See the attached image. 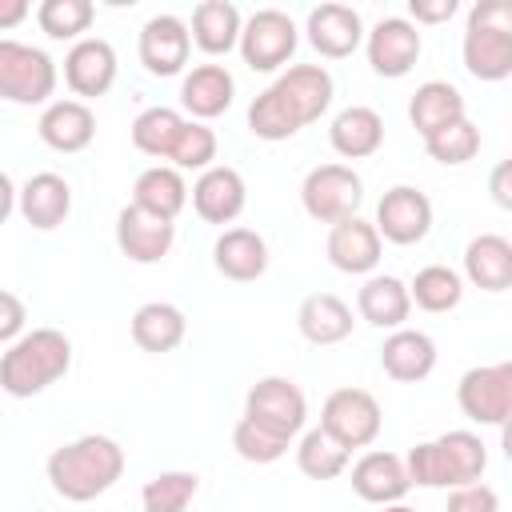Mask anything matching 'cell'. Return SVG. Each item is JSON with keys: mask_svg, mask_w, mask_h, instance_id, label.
I'll use <instances>...</instances> for the list:
<instances>
[{"mask_svg": "<svg viewBox=\"0 0 512 512\" xmlns=\"http://www.w3.org/2000/svg\"><path fill=\"white\" fill-rule=\"evenodd\" d=\"M120 476H124V448L100 432H88L48 456V480H52L56 496H64L72 504L104 496Z\"/></svg>", "mask_w": 512, "mask_h": 512, "instance_id": "cell-1", "label": "cell"}, {"mask_svg": "<svg viewBox=\"0 0 512 512\" xmlns=\"http://www.w3.org/2000/svg\"><path fill=\"white\" fill-rule=\"evenodd\" d=\"M72 368V340L60 328H32L8 344L0 356V388L16 400L40 396Z\"/></svg>", "mask_w": 512, "mask_h": 512, "instance_id": "cell-2", "label": "cell"}, {"mask_svg": "<svg viewBox=\"0 0 512 512\" xmlns=\"http://www.w3.org/2000/svg\"><path fill=\"white\" fill-rule=\"evenodd\" d=\"M484 468H488V448L468 428H452V432H444L436 440H424L404 456L408 484H420V488L476 484L484 476Z\"/></svg>", "mask_w": 512, "mask_h": 512, "instance_id": "cell-3", "label": "cell"}, {"mask_svg": "<svg viewBox=\"0 0 512 512\" xmlns=\"http://www.w3.org/2000/svg\"><path fill=\"white\" fill-rule=\"evenodd\" d=\"M464 68L476 80L512 76V4L508 0H480L468 8Z\"/></svg>", "mask_w": 512, "mask_h": 512, "instance_id": "cell-4", "label": "cell"}, {"mask_svg": "<svg viewBox=\"0 0 512 512\" xmlns=\"http://www.w3.org/2000/svg\"><path fill=\"white\" fill-rule=\"evenodd\" d=\"M56 60L24 40L0 36V100L8 104H48L56 92Z\"/></svg>", "mask_w": 512, "mask_h": 512, "instance_id": "cell-5", "label": "cell"}, {"mask_svg": "<svg viewBox=\"0 0 512 512\" xmlns=\"http://www.w3.org/2000/svg\"><path fill=\"white\" fill-rule=\"evenodd\" d=\"M296 44H300V28L280 8H256L244 20L240 40H236V48H240V56H244V64L252 72H276V68H284L292 60Z\"/></svg>", "mask_w": 512, "mask_h": 512, "instance_id": "cell-6", "label": "cell"}, {"mask_svg": "<svg viewBox=\"0 0 512 512\" xmlns=\"http://www.w3.org/2000/svg\"><path fill=\"white\" fill-rule=\"evenodd\" d=\"M304 212L320 224H336L344 216H356L364 200V180L348 164H316L300 184Z\"/></svg>", "mask_w": 512, "mask_h": 512, "instance_id": "cell-7", "label": "cell"}, {"mask_svg": "<svg viewBox=\"0 0 512 512\" xmlns=\"http://www.w3.org/2000/svg\"><path fill=\"white\" fill-rule=\"evenodd\" d=\"M380 424H384V412L368 388H336L320 408V428L336 436L348 452L368 448L380 436Z\"/></svg>", "mask_w": 512, "mask_h": 512, "instance_id": "cell-8", "label": "cell"}, {"mask_svg": "<svg viewBox=\"0 0 512 512\" xmlns=\"http://www.w3.org/2000/svg\"><path fill=\"white\" fill-rule=\"evenodd\" d=\"M244 416L256 420V424H264V428H272L276 436L292 440L304 428V420H308V400H304V392H300L296 380H288V376H264V380H256L248 388Z\"/></svg>", "mask_w": 512, "mask_h": 512, "instance_id": "cell-9", "label": "cell"}, {"mask_svg": "<svg viewBox=\"0 0 512 512\" xmlns=\"http://www.w3.org/2000/svg\"><path fill=\"white\" fill-rule=\"evenodd\" d=\"M456 404L468 420L500 428L508 420V408H512V364L500 360V364L468 368L456 384Z\"/></svg>", "mask_w": 512, "mask_h": 512, "instance_id": "cell-10", "label": "cell"}, {"mask_svg": "<svg viewBox=\"0 0 512 512\" xmlns=\"http://www.w3.org/2000/svg\"><path fill=\"white\" fill-rule=\"evenodd\" d=\"M420 28L408 20V16H384L376 20L372 32H364V52H368V64L376 76H388V80H400L412 72V64L420 60Z\"/></svg>", "mask_w": 512, "mask_h": 512, "instance_id": "cell-11", "label": "cell"}, {"mask_svg": "<svg viewBox=\"0 0 512 512\" xmlns=\"http://www.w3.org/2000/svg\"><path fill=\"white\" fill-rule=\"evenodd\" d=\"M376 236L380 240H392V244H420L432 228V200L412 188V184H396L380 196L376 204V220H372Z\"/></svg>", "mask_w": 512, "mask_h": 512, "instance_id": "cell-12", "label": "cell"}, {"mask_svg": "<svg viewBox=\"0 0 512 512\" xmlns=\"http://www.w3.org/2000/svg\"><path fill=\"white\" fill-rule=\"evenodd\" d=\"M140 64L152 72V76H176L184 72L188 64V52H192V36H188V24L172 12H160V16H148L144 28H140Z\"/></svg>", "mask_w": 512, "mask_h": 512, "instance_id": "cell-13", "label": "cell"}, {"mask_svg": "<svg viewBox=\"0 0 512 512\" xmlns=\"http://www.w3.org/2000/svg\"><path fill=\"white\" fill-rule=\"evenodd\" d=\"M176 240V224L156 216V212H144L136 204H124L120 216H116V248L132 260V264H156L168 256Z\"/></svg>", "mask_w": 512, "mask_h": 512, "instance_id": "cell-14", "label": "cell"}, {"mask_svg": "<svg viewBox=\"0 0 512 512\" xmlns=\"http://www.w3.org/2000/svg\"><path fill=\"white\" fill-rule=\"evenodd\" d=\"M248 204V184L232 164H212L192 184V208L204 224H232Z\"/></svg>", "mask_w": 512, "mask_h": 512, "instance_id": "cell-15", "label": "cell"}, {"mask_svg": "<svg viewBox=\"0 0 512 512\" xmlns=\"http://www.w3.org/2000/svg\"><path fill=\"white\" fill-rule=\"evenodd\" d=\"M304 32H308V44L320 52V56H352L364 40V20L352 4H336V0H324L308 12L304 20Z\"/></svg>", "mask_w": 512, "mask_h": 512, "instance_id": "cell-16", "label": "cell"}, {"mask_svg": "<svg viewBox=\"0 0 512 512\" xmlns=\"http://www.w3.org/2000/svg\"><path fill=\"white\" fill-rule=\"evenodd\" d=\"M64 80L76 96H104L116 84V48L104 36H80L64 56Z\"/></svg>", "mask_w": 512, "mask_h": 512, "instance_id": "cell-17", "label": "cell"}, {"mask_svg": "<svg viewBox=\"0 0 512 512\" xmlns=\"http://www.w3.org/2000/svg\"><path fill=\"white\" fill-rule=\"evenodd\" d=\"M272 88L288 100V108L300 116V124L320 120V116L328 112L332 96H336L332 72H328L324 64H292V68H284V72L276 76Z\"/></svg>", "mask_w": 512, "mask_h": 512, "instance_id": "cell-18", "label": "cell"}, {"mask_svg": "<svg viewBox=\"0 0 512 512\" xmlns=\"http://www.w3.org/2000/svg\"><path fill=\"white\" fill-rule=\"evenodd\" d=\"M16 208L32 228L52 232L72 212V184L56 172H36L24 180V188H16Z\"/></svg>", "mask_w": 512, "mask_h": 512, "instance_id": "cell-19", "label": "cell"}, {"mask_svg": "<svg viewBox=\"0 0 512 512\" xmlns=\"http://www.w3.org/2000/svg\"><path fill=\"white\" fill-rule=\"evenodd\" d=\"M36 132L56 152H84L96 136V112L84 100H48Z\"/></svg>", "mask_w": 512, "mask_h": 512, "instance_id": "cell-20", "label": "cell"}, {"mask_svg": "<svg viewBox=\"0 0 512 512\" xmlns=\"http://www.w3.org/2000/svg\"><path fill=\"white\" fill-rule=\"evenodd\" d=\"M380 368L400 384H416L436 368V340L420 328H396L380 344Z\"/></svg>", "mask_w": 512, "mask_h": 512, "instance_id": "cell-21", "label": "cell"}, {"mask_svg": "<svg viewBox=\"0 0 512 512\" xmlns=\"http://www.w3.org/2000/svg\"><path fill=\"white\" fill-rule=\"evenodd\" d=\"M328 260L332 268L348 272V276H364L380 264V236L368 220L360 216H344L332 224L328 232Z\"/></svg>", "mask_w": 512, "mask_h": 512, "instance_id": "cell-22", "label": "cell"}, {"mask_svg": "<svg viewBox=\"0 0 512 512\" xmlns=\"http://www.w3.org/2000/svg\"><path fill=\"white\" fill-rule=\"evenodd\" d=\"M212 264L228 280H240V284L260 280L268 272V244L252 228H224L212 244Z\"/></svg>", "mask_w": 512, "mask_h": 512, "instance_id": "cell-23", "label": "cell"}, {"mask_svg": "<svg viewBox=\"0 0 512 512\" xmlns=\"http://www.w3.org/2000/svg\"><path fill=\"white\" fill-rule=\"evenodd\" d=\"M352 488L368 504H396V500H404V492L412 484H408L404 460L396 452H380L376 448V452H364L352 464Z\"/></svg>", "mask_w": 512, "mask_h": 512, "instance_id": "cell-24", "label": "cell"}, {"mask_svg": "<svg viewBox=\"0 0 512 512\" xmlns=\"http://www.w3.org/2000/svg\"><path fill=\"white\" fill-rule=\"evenodd\" d=\"M352 308L336 296V292H312L300 300L296 308V328L308 344H340L352 336Z\"/></svg>", "mask_w": 512, "mask_h": 512, "instance_id": "cell-25", "label": "cell"}, {"mask_svg": "<svg viewBox=\"0 0 512 512\" xmlns=\"http://www.w3.org/2000/svg\"><path fill=\"white\" fill-rule=\"evenodd\" d=\"M232 96H236V80H232V72L224 64H196L184 76V84H180V104L200 124L212 120V116H220V112H228L232 108Z\"/></svg>", "mask_w": 512, "mask_h": 512, "instance_id": "cell-26", "label": "cell"}, {"mask_svg": "<svg viewBox=\"0 0 512 512\" xmlns=\"http://www.w3.org/2000/svg\"><path fill=\"white\" fill-rule=\"evenodd\" d=\"M328 140H332V148L344 160H364V156L380 152V144H384V120L368 104H348V108H340L332 116Z\"/></svg>", "mask_w": 512, "mask_h": 512, "instance_id": "cell-27", "label": "cell"}, {"mask_svg": "<svg viewBox=\"0 0 512 512\" xmlns=\"http://www.w3.org/2000/svg\"><path fill=\"white\" fill-rule=\"evenodd\" d=\"M356 308H360V316H364L372 328H388V332H396V328H404V320H408V312H412L408 284H404L400 276L376 272V276H368V280L360 284V292H356Z\"/></svg>", "mask_w": 512, "mask_h": 512, "instance_id": "cell-28", "label": "cell"}, {"mask_svg": "<svg viewBox=\"0 0 512 512\" xmlns=\"http://www.w3.org/2000/svg\"><path fill=\"white\" fill-rule=\"evenodd\" d=\"M240 28H244V16L232 0H200L192 8V24H188V36L200 52L208 56H220V52H232L236 40H240Z\"/></svg>", "mask_w": 512, "mask_h": 512, "instance_id": "cell-29", "label": "cell"}, {"mask_svg": "<svg viewBox=\"0 0 512 512\" xmlns=\"http://www.w3.org/2000/svg\"><path fill=\"white\" fill-rule=\"evenodd\" d=\"M464 116H468L464 112V96L448 80H424L408 100V120H412V128L420 136H432V132L448 128V124H456Z\"/></svg>", "mask_w": 512, "mask_h": 512, "instance_id": "cell-30", "label": "cell"}, {"mask_svg": "<svg viewBox=\"0 0 512 512\" xmlns=\"http://www.w3.org/2000/svg\"><path fill=\"white\" fill-rule=\"evenodd\" d=\"M464 276L484 292H504L512 284V244L500 232H480L464 248Z\"/></svg>", "mask_w": 512, "mask_h": 512, "instance_id": "cell-31", "label": "cell"}, {"mask_svg": "<svg viewBox=\"0 0 512 512\" xmlns=\"http://www.w3.org/2000/svg\"><path fill=\"white\" fill-rule=\"evenodd\" d=\"M184 332H188V320L168 300H148V304H140L132 312V340L144 352H156V356L160 352H172V348H180Z\"/></svg>", "mask_w": 512, "mask_h": 512, "instance_id": "cell-32", "label": "cell"}, {"mask_svg": "<svg viewBox=\"0 0 512 512\" xmlns=\"http://www.w3.org/2000/svg\"><path fill=\"white\" fill-rule=\"evenodd\" d=\"M132 204L144 212H156L164 220H176L188 204V184L172 164H152L132 184Z\"/></svg>", "mask_w": 512, "mask_h": 512, "instance_id": "cell-33", "label": "cell"}, {"mask_svg": "<svg viewBox=\"0 0 512 512\" xmlns=\"http://www.w3.org/2000/svg\"><path fill=\"white\" fill-rule=\"evenodd\" d=\"M460 296H464V280L448 264H424L408 284V300L424 312H452Z\"/></svg>", "mask_w": 512, "mask_h": 512, "instance_id": "cell-34", "label": "cell"}, {"mask_svg": "<svg viewBox=\"0 0 512 512\" xmlns=\"http://www.w3.org/2000/svg\"><path fill=\"white\" fill-rule=\"evenodd\" d=\"M348 460H352V452L324 428H308L296 444V468L312 480H336L348 468Z\"/></svg>", "mask_w": 512, "mask_h": 512, "instance_id": "cell-35", "label": "cell"}, {"mask_svg": "<svg viewBox=\"0 0 512 512\" xmlns=\"http://www.w3.org/2000/svg\"><path fill=\"white\" fill-rule=\"evenodd\" d=\"M184 128V116L168 104H152L144 108L136 120H132V144L144 152V156H156V160H168L176 136Z\"/></svg>", "mask_w": 512, "mask_h": 512, "instance_id": "cell-36", "label": "cell"}, {"mask_svg": "<svg viewBox=\"0 0 512 512\" xmlns=\"http://www.w3.org/2000/svg\"><path fill=\"white\" fill-rule=\"evenodd\" d=\"M248 128H252V136H260V140H288V136H296L304 124H300V116L288 108V100H284L276 88H264V92H256V100L248 104Z\"/></svg>", "mask_w": 512, "mask_h": 512, "instance_id": "cell-37", "label": "cell"}, {"mask_svg": "<svg viewBox=\"0 0 512 512\" xmlns=\"http://www.w3.org/2000/svg\"><path fill=\"white\" fill-rule=\"evenodd\" d=\"M96 20V4L92 0H40L36 8V24L52 36V40H80Z\"/></svg>", "mask_w": 512, "mask_h": 512, "instance_id": "cell-38", "label": "cell"}, {"mask_svg": "<svg viewBox=\"0 0 512 512\" xmlns=\"http://www.w3.org/2000/svg\"><path fill=\"white\" fill-rule=\"evenodd\" d=\"M196 488H200V476L196 472L172 468V472H160V476H152L144 484L140 504H144V512H184L192 504Z\"/></svg>", "mask_w": 512, "mask_h": 512, "instance_id": "cell-39", "label": "cell"}, {"mask_svg": "<svg viewBox=\"0 0 512 512\" xmlns=\"http://www.w3.org/2000/svg\"><path fill=\"white\" fill-rule=\"evenodd\" d=\"M168 160H172L176 172H204V168H212V160H216V132L208 124H200V120H184Z\"/></svg>", "mask_w": 512, "mask_h": 512, "instance_id": "cell-40", "label": "cell"}, {"mask_svg": "<svg viewBox=\"0 0 512 512\" xmlns=\"http://www.w3.org/2000/svg\"><path fill=\"white\" fill-rule=\"evenodd\" d=\"M288 444H292V440L276 436L272 428H264V424H256V420H248V416H240L236 428H232V448H236V456L248 460V464H276V460L288 452Z\"/></svg>", "mask_w": 512, "mask_h": 512, "instance_id": "cell-41", "label": "cell"}, {"mask_svg": "<svg viewBox=\"0 0 512 512\" xmlns=\"http://www.w3.org/2000/svg\"><path fill=\"white\" fill-rule=\"evenodd\" d=\"M424 148H428V156L440 160V164H468V160L480 152V128L464 116V120H456V124H448V128H440V132H432V136H424Z\"/></svg>", "mask_w": 512, "mask_h": 512, "instance_id": "cell-42", "label": "cell"}, {"mask_svg": "<svg viewBox=\"0 0 512 512\" xmlns=\"http://www.w3.org/2000/svg\"><path fill=\"white\" fill-rule=\"evenodd\" d=\"M444 512H500V496H496V488H488L480 480L476 484H460V488H452Z\"/></svg>", "mask_w": 512, "mask_h": 512, "instance_id": "cell-43", "label": "cell"}, {"mask_svg": "<svg viewBox=\"0 0 512 512\" xmlns=\"http://www.w3.org/2000/svg\"><path fill=\"white\" fill-rule=\"evenodd\" d=\"M24 324H28V308H24V300L16 296V292H8V288H0V340H16V336H24Z\"/></svg>", "mask_w": 512, "mask_h": 512, "instance_id": "cell-44", "label": "cell"}, {"mask_svg": "<svg viewBox=\"0 0 512 512\" xmlns=\"http://www.w3.org/2000/svg\"><path fill=\"white\" fill-rule=\"evenodd\" d=\"M416 24H444L456 16V0H408Z\"/></svg>", "mask_w": 512, "mask_h": 512, "instance_id": "cell-45", "label": "cell"}, {"mask_svg": "<svg viewBox=\"0 0 512 512\" xmlns=\"http://www.w3.org/2000/svg\"><path fill=\"white\" fill-rule=\"evenodd\" d=\"M508 172H512V164H508V160H500V164H496V172H492V196H496V204H500V208H512Z\"/></svg>", "mask_w": 512, "mask_h": 512, "instance_id": "cell-46", "label": "cell"}, {"mask_svg": "<svg viewBox=\"0 0 512 512\" xmlns=\"http://www.w3.org/2000/svg\"><path fill=\"white\" fill-rule=\"evenodd\" d=\"M28 12H32V8H28V0H0V32L16 28Z\"/></svg>", "mask_w": 512, "mask_h": 512, "instance_id": "cell-47", "label": "cell"}, {"mask_svg": "<svg viewBox=\"0 0 512 512\" xmlns=\"http://www.w3.org/2000/svg\"><path fill=\"white\" fill-rule=\"evenodd\" d=\"M12 212H16V184H12V176L0 168V224H4Z\"/></svg>", "mask_w": 512, "mask_h": 512, "instance_id": "cell-48", "label": "cell"}, {"mask_svg": "<svg viewBox=\"0 0 512 512\" xmlns=\"http://www.w3.org/2000/svg\"><path fill=\"white\" fill-rule=\"evenodd\" d=\"M380 512H416V508L404 504V500H396V504H380Z\"/></svg>", "mask_w": 512, "mask_h": 512, "instance_id": "cell-49", "label": "cell"}]
</instances>
